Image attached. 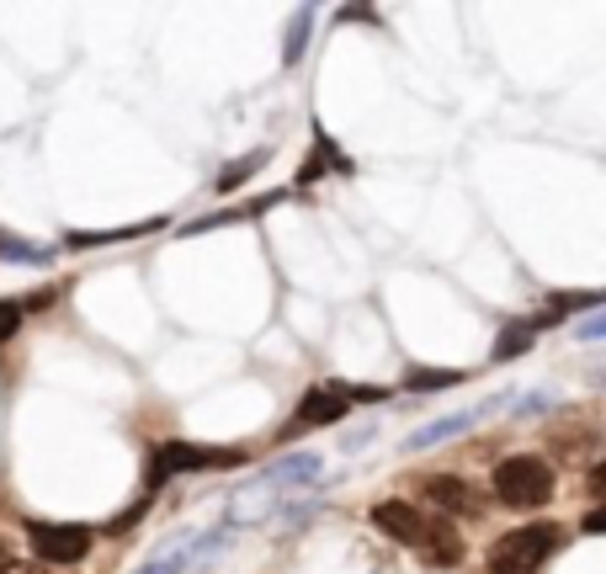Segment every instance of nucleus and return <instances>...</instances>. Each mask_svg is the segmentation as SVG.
Wrapping results in <instances>:
<instances>
[{"label": "nucleus", "mask_w": 606, "mask_h": 574, "mask_svg": "<svg viewBox=\"0 0 606 574\" xmlns=\"http://www.w3.org/2000/svg\"><path fill=\"white\" fill-rule=\"evenodd\" d=\"M17 325H22V303L0 299V340H11V335H17Z\"/></svg>", "instance_id": "f3484780"}, {"label": "nucleus", "mask_w": 606, "mask_h": 574, "mask_svg": "<svg viewBox=\"0 0 606 574\" xmlns=\"http://www.w3.org/2000/svg\"><path fill=\"white\" fill-rule=\"evenodd\" d=\"M372 527H378L383 538H394V543L415 548V538L425 532V511L410 506V500H378V506H372Z\"/></svg>", "instance_id": "0eeeda50"}, {"label": "nucleus", "mask_w": 606, "mask_h": 574, "mask_svg": "<svg viewBox=\"0 0 606 574\" xmlns=\"http://www.w3.org/2000/svg\"><path fill=\"white\" fill-rule=\"evenodd\" d=\"M506 399H489V404H479V410H463V415H447V421H431V425H421L404 447L410 453H421V447H436V442H453V436H463V431H474V425L485 421L489 410H500Z\"/></svg>", "instance_id": "1a4fd4ad"}, {"label": "nucleus", "mask_w": 606, "mask_h": 574, "mask_svg": "<svg viewBox=\"0 0 606 574\" xmlns=\"http://www.w3.org/2000/svg\"><path fill=\"white\" fill-rule=\"evenodd\" d=\"M602 335H606V320H602V308H596V314L580 325V340H602Z\"/></svg>", "instance_id": "412c9836"}, {"label": "nucleus", "mask_w": 606, "mask_h": 574, "mask_svg": "<svg viewBox=\"0 0 606 574\" xmlns=\"http://www.w3.org/2000/svg\"><path fill=\"white\" fill-rule=\"evenodd\" d=\"M425 500L442 511V521H447V516H479L485 511V495H479L468 479H453V474L425 479Z\"/></svg>", "instance_id": "423d86ee"}, {"label": "nucleus", "mask_w": 606, "mask_h": 574, "mask_svg": "<svg viewBox=\"0 0 606 574\" xmlns=\"http://www.w3.org/2000/svg\"><path fill=\"white\" fill-rule=\"evenodd\" d=\"M144 229H160V218L150 224H128V229H75V235H64L69 250H86V245H118V240H139Z\"/></svg>", "instance_id": "ddd939ff"}, {"label": "nucleus", "mask_w": 606, "mask_h": 574, "mask_svg": "<svg viewBox=\"0 0 606 574\" xmlns=\"http://www.w3.org/2000/svg\"><path fill=\"white\" fill-rule=\"evenodd\" d=\"M320 474H325V468H320V457L299 453V457H282L277 468H267V474L256 479V489H299V484H314Z\"/></svg>", "instance_id": "9d476101"}, {"label": "nucleus", "mask_w": 606, "mask_h": 574, "mask_svg": "<svg viewBox=\"0 0 606 574\" xmlns=\"http://www.w3.org/2000/svg\"><path fill=\"white\" fill-rule=\"evenodd\" d=\"M28 543L43 564H80L91 553V527H80V521H32Z\"/></svg>", "instance_id": "39448f33"}, {"label": "nucleus", "mask_w": 606, "mask_h": 574, "mask_svg": "<svg viewBox=\"0 0 606 574\" xmlns=\"http://www.w3.org/2000/svg\"><path fill=\"white\" fill-rule=\"evenodd\" d=\"M0 574H32V564H28V559H17L11 548L0 543Z\"/></svg>", "instance_id": "6ab92c4d"}, {"label": "nucleus", "mask_w": 606, "mask_h": 574, "mask_svg": "<svg viewBox=\"0 0 606 574\" xmlns=\"http://www.w3.org/2000/svg\"><path fill=\"white\" fill-rule=\"evenodd\" d=\"M267 165V150H250V154H240V160H229V171H218V192H235V186H245L256 171Z\"/></svg>", "instance_id": "2eb2a0df"}, {"label": "nucleus", "mask_w": 606, "mask_h": 574, "mask_svg": "<svg viewBox=\"0 0 606 574\" xmlns=\"http://www.w3.org/2000/svg\"><path fill=\"white\" fill-rule=\"evenodd\" d=\"M564 543V527L559 521H527V527H516L506 538H495L489 548V574H538L559 553Z\"/></svg>", "instance_id": "f257e3e1"}, {"label": "nucleus", "mask_w": 606, "mask_h": 574, "mask_svg": "<svg viewBox=\"0 0 606 574\" xmlns=\"http://www.w3.org/2000/svg\"><path fill=\"white\" fill-rule=\"evenodd\" d=\"M340 22H372V11L367 6H340Z\"/></svg>", "instance_id": "4be33fe9"}, {"label": "nucleus", "mask_w": 606, "mask_h": 574, "mask_svg": "<svg viewBox=\"0 0 606 574\" xmlns=\"http://www.w3.org/2000/svg\"><path fill=\"white\" fill-rule=\"evenodd\" d=\"M489 489L506 511H538L553 500V463L532 453H516V457H500L495 474H489Z\"/></svg>", "instance_id": "f03ea898"}, {"label": "nucleus", "mask_w": 606, "mask_h": 574, "mask_svg": "<svg viewBox=\"0 0 606 574\" xmlns=\"http://www.w3.org/2000/svg\"><path fill=\"white\" fill-rule=\"evenodd\" d=\"M553 314H543V320H527V325H506L500 331V340H495V362H511V357H521V351H532V340H538V325H548Z\"/></svg>", "instance_id": "f8f14e48"}, {"label": "nucleus", "mask_w": 606, "mask_h": 574, "mask_svg": "<svg viewBox=\"0 0 606 574\" xmlns=\"http://www.w3.org/2000/svg\"><path fill=\"white\" fill-rule=\"evenodd\" d=\"M580 527H585V532H602L606 516H602V511H585V521H580Z\"/></svg>", "instance_id": "5701e85b"}, {"label": "nucleus", "mask_w": 606, "mask_h": 574, "mask_svg": "<svg viewBox=\"0 0 606 574\" xmlns=\"http://www.w3.org/2000/svg\"><path fill=\"white\" fill-rule=\"evenodd\" d=\"M383 389H346V383H325V389H309L303 393V404L293 410V421L282 425V442H293L303 431H314V425H331L340 421L357 399H378Z\"/></svg>", "instance_id": "20e7f679"}, {"label": "nucleus", "mask_w": 606, "mask_h": 574, "mask_svg": "<svg viewBox=\"0 0 606 574\" xmlns=\"http://www.w3.org/2000/svg\"><path fill=\"white\" fill-rule=\"evenodd\" d=\"M559 399L553 393H527V399H516V415H543V410H553Z\"/></svg>", "instance_id": "a211bd4d"}, {"label": "nucleus", "mask_w": 606, "mask_h": 574, "mask_svg": "<svg viewBox=\"0 0 606 574\" xmlns=\"http://www.w3.org/2000/svg\"><path fill=\"white\" fill-rule=\"evenodd\" d=\"M415 553H421L425 564H436V570H453V564H463V538H457L453 521L425 516V532L415 538Z\"/></svg>", "instance_id": "6e6552de"}, {"label": "nucleus", "mask_w": 606, "mask_h": 574, "mask_svg": "<svg viewBox=\"0 0 606 574\" xmlns=\"http://www.w3.org/2000/svg\"><path fill=\"white\" fill-rule=\"evenodd\" d=\"M54 245H37V240H22V235H6L0 229V261H22V267H54Z\"/></svg>", "instance_id": "9b49d317"}, {"label": "nucleus", "mask_w": 606, "mask_h": 574, "mask_svg": "<svg viewBox=\"0 0 606 574\" xmlns=\"http://www.w3.org/2000/svg\"><path fill=\"white\" fill-rule=\"evenodd\" d=\"M314 32V6H299L293 22H288V43H282V64H299L303 59V43Z\"/></svg>", "instance_id": "4468645a"}, {"label": "nucleus", "mask_w": 606, "mask_h": 574, "mask_svg": "<svg viewBox=\"0 0 606 574\" xmlns=\"http://www.w3.org/2000/svg\"><path fill=\"white\" fill-rule=\"evenodd\" d=\"M468 372H457V367H415L410 378H404V389H415V393H425V389H453V383H463Z\"/></svg>", "instance_id": "dca6fc26"}, {"label": "nucleus", "mask_w": 606, "mask_h": 574, "mask_svg": "<svg viewBox=\"0 0 606 574\" xmlns=\"http://www.w3.org/2000/svg\"><path fill=\"white\" fill-rule=\"evenodd\" d=\"M186 570V559H150L139 574H182Z\"/></svg>", "instance_id": "aec40b11"}, {"label": "nucleus", "mask_w": 606, "mask_h": 574, "mask_svg": "<svg viewBox=\"0 0 606 574\" xmlns=\"http://www.w3.org/2000/svg\"><path fill=\"white\" fill-rule=\"evenodd\" d=\"M245 453L240 447H197V442H165V447H154L150 457V495L160 484L171 479V474H218V468H240ZM144 495V500H150Z\"/></svg>", "instance_id": "7ed1b4c3"}]
</instances>
